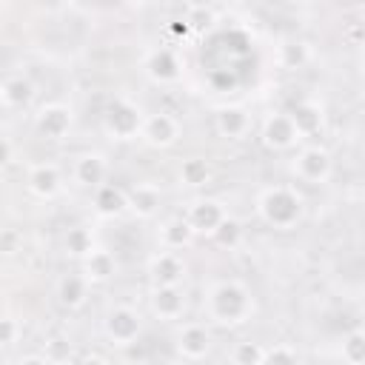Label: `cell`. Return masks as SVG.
<instances>
[{
  "label": "cell",
  "mask_w": 365,
  "mask_h": 365,
  "mask_svg": "<svg viewBox=\"0 0 365 365\" xmlns=\"http://www.w3.org/2000/svg\"><path fill=\"white\" fill-rule=\"evenodd\" d=\"M262 140L271 148H291L299 140V131H297L291 114H271L262 125Z\"/></svg>",
  "instance_id": "obj_6"
},
{
  "label": "cell",
  "mask_w": 365,
  "mask_h": 365,
  "mask_svg": "<svg viewBox=\"0 0 365 365\" xmlns=\"http://www.w3.org/2000/svg\"><path fill=\"white\" fill-rule=\"evenodd\" d=\"M151 311L160 319H177L185 311V294L180 285H157L151 294Z\"/></svg>",
  "instance_id": "obj_7"
},
{
  "label": "cell",
  "mask_w": 365,
  "mask_h": 365,
  "mask_svg": "<svg viewBox=\"0 0 365 365\" xmlns=\"http://www.w3.org/2000/svg\"><path fill=\"white\" fill-rule=\"evenodd\" d=\"M66 251L71 257H91L94 254V240H91V231L77 225V228H68L66 234Z\"/></svg>",
  "instance_id": "obj_24"
},
{
  "label": "cell",
  "mask_w": 365,
  "mask_h": 365,
  "mask_svg": "<svg viewBox=\"0 0 365 365\" xmlns=\"http://www.w3.org/2000/svg\"><path fill=\"white\" fill-rule=\"evenodd\" d=\"M3 328H6L3 342H6V345H14V339H17V322H14L11 317H6V319H3Z\"/></svg>",
  "instance_id": "obj_32"
},
{
  "label": "cell",
  "mask_w": 365,
  "mask_h": 365,
  "mask_svg": "<svg viewBox=\"0 0 365 365\" xmlns=\"http://www.w3.org/2000/svg\"><path fill=\"white\" fill-rule=\"evenodd\" d=\"M160 205V191L154 185H137L128 191V208L137 214V217H151Z\"/></svg>",
  "instance_id": "obj_22"
},
{
  "label": "cell",
  "mask_w": 365,
  "mask_h": 365,
  "mask_svg": "<svg viewBox=\"0 0 365 365\" xmlns=\"http://www.w3.org/2000/svg\"><path fill=\"white\" fill-rule=\"evenodd\" d=\"M57 297H60V302L68 305V308L83 305L86 297H88V279H86V274H66V277L57 282Z\"/></svg>",
  "instance_id": "obj_18"
},
{
  "label": "cell",
  "mask_w": 365,
  "mask_h": 365,
  "mask_svg": "<svg viewBox=\"0 0 365 365\" xmlns=\"http://www.w3.org/2000/svg\"><path fill=\"white\" fill-rule=\"evenodd\" d=\"M214 125H217V131H220L222 137H231V140H237V137H242V134L248 131L251 120H248V114H245L242 108H237V106H228V108H220V111H217V117H214Z\"/></svg>",
  "instance_id": "obj_15"
},
{
  "label": "cell",
  "mask_w": 365,
  "mask_h": 365,
  "mask_svg": "<svg viewBox=\"0 0 365 365\" xmlns=\"http://www.w3.org/2000/svg\"><path fill=\"white\" fill-rule=\"evenodd\" d=\"M191 237H194V228H191L188 220H182V217H174V220L163 222V228H160V242H163L165 251H180V248H185V245L191 242Z\"/></svg>",
  "instance_id": "obj_17"
},
{
  "label": "cell",
  "mask_w": 365,
  "mask_h": 365,
  "mask_svg": "<svg viewBox=\"0 0 365 365\" xmlns=\"http://www.w3.org/2000/svg\"><path fill=\"white\" fill-rule=\"evenodd\" d=\"M106 334L117 345H131L140 334V314L134 308H125V305L111 308L106 317Z\"/></svg>",
  "instance_id": "obj_5"
},
{
  "label": "cell",
  "mask_w": 365,
  "mask_h": 365,
  "mask_svg": "<svg viewBox=\"0 0 365 365\" xmlns=\"http://www.w3.org/2000/svg\"><path fill=\"white\" fill-rule=\"evenodd\" d=\"M208 177H211V171H208L205 160H200V157L185 160L182 168H180V180H182L185 185H194V188H197V185H205Z\"/></svg>",
  "instance_id": "obj_25"
},
{
  "label": "cell",
  "mask_w": 365,
  "mask_h": 365,
  "mask_svg": "<svg viewBox=\"0 0 365 365\" xmlns=\"http://www.w3.org/2000/svg\"><path fill=\"white\" fill-rule=\"evenodd\" d=\"M106 177V160L100 154H83L74 163V180L88 188H100Z\"/></svg>",
  "instance_id": "obj_14"
},
{
  "label": "cell",
  "mask_w": 365,
  "mask_h": 365,
  "mask_svg": "<svg viewBox=\"0 0 365 365\" xmlns=\"http://www.w3.org/2000/svg\"><path fill=\"white\" fill-rule=\"evenodd\" d=\"M71 128V111L66 106H46L37 114V131L48 140H60Z\"/></svg>",
  "instance_id": "obj_11"
},
{
  "label": "cell",
  "mask_w": 365,
  "mask_h": 365,
  "mask_svg": "<svg viewBox=\"0 0 365 365\" xmlns=\"http://www.w3.org/2000/svg\"><path fill=\"white\" fill-rule=\"evenodd\" d=\"M151 279L157 285H177L185 274V265L182 259L177 257V251H160L154 259H151Z\"/></svg>",
  "instance_id": "obj_12"
},
{
  "label": "cell",
  "mask_w": 365,
  "mask_h": 365,
  "mask_svg": "<svg viewBox=\"0 0 365 365\" xmlns=\"http://www.w3.org/2000/svg\"><path fill=\"white\" fill-rule=\"evenodd\" d=\"M265 365H297V354L285 345H277V348L265 351Z\"/></svg>",
  "instance_id": "obj_31"
},
{
  "label": "cell",
  "mask_w": 365,
  "mask_h": 365,
  "mask_svg": "<svg viewBox=\"0 0 365 365\" xmlns=\"http://www.w3.org/2000/svg\"><path fill=\"white\" fill-rule=\"evenodd\" d=\"M362 111H365V100H362Z\"/></svg>",
  "instance_id": "obj_36"
},
{
  "label": "cell",
  "mask_w": 365,
  "mask_h": 365,
  "mask_svg": "<svg viewBox=\"0 0 365 365\" xmlns=\"http://www.w3.org/2000/svg\"><path fill=\"white\" fill-rule=\"evenodd\" d=\"M225 217H228V214H225V208H222L220 202H214V200H197V202L188 208V217H185V220H188V225L194 228V234H197V231L214 234Z\"/></svg>",
  "instance_id": "obj_8"
},
{
  "label": "cell",
  "mask_w": 365,
  "mask_h": 365,
  "mask_svg": "<svg viewBox=\"0 0 365 365\" xmlns=\"http://www.w3.org/2000/svg\"><path fill=\"white\" fill-rule=\"evenodd\" d=\"M94 208H97L100 214H106V217L120 214V211L128 208V194L120 191V188H114V185H106V182H103L100 188H94Z\"/></svg>",
  "instance_id": "obj_20"
},
{
  "label": "cell",
  "mask_w": 365,
  "mask_h": 365,
  "mask_svg": "<svg viewBox=\"0 0 365 365\" xmlns=\"http://www.w3.org/2000/svg\"><path fill=\"white\" fill-rule=\"evenodd\" d=\"M71 354H74V348H71V342L66 336H51L46 342V351H43V356H46L48 365H68L71 362Z\"/></svg>",
  "instance_id": "obj_26"
},
{
  "label": "cell",
  "mask_w": 365,
  "mask_h": 365,
  "mask_svg": "<svg viewBox=\"0 0 365 365\" xmlns=\"http://www.w3.org/2000/svg\"><path fill=\"white\" fill-rule=\"evenodd\" d=\"M114 271H117L114 254H108V251H94L91 257H86L83 274H86L88 282H106V279L114 277Z\"/></svg>",
  "instance_id": "obj_21"
},
{
  "label": "cell",
  "mask_w": 365,
  "mask_h": 365,
  "mask_svg": "<svg viewBox=\"0 0 365 365\" xmlns=\"http://www.w3.org/2000/svg\"><path fill=\"white\" fill-rule=\"evenodd\" d=\"M29 188L37 197H54L60 191V171L51 163H40L29 171Z\"/></svg>",
  "instance_id": "obj_16"
},
{
  "label": "cell",
  "mask_w": 365,
  "mask_h": 365,
  "mask_svg": "<svg viewBox=\"0 0 365 365\" xmlns=\"http://www.w3.org/2000/svg\"><path fill=\"white\" fill-rule=\"evenodd\" d=\"M208 314L222 325H240L254 314V299L242 282L222 279L208 291Z\"/></svg>",
  "instance_id": "obj_1"
},
{
  "label": "cell",
  "mask_w": 365,
  "mask_h": 365,
  "mask_svg": "<svg viewBox=\"0 0 365 365\" xmlns=\"http://www.w3.org/2000/svg\"><path fill=\"white\" fill-rule=\"evenodd\" d=\"M259 214L268 225L291 228L302 217V197L288 185H274L259 194Z\"/></svg>",
  "instance_id": "obj_2"
},
{
  "label": "cell",
  "mask_w": 365,
  "mask_h": 365,
  "mask_svg": "<svg viewBox=\"0 0 365 365\" xmlns=\"http://www.w3.org/2000/svg\"><path fill=\"white\" fill-rule=\"evenodd\" d=\"M220 245H225V248H234L237 242H240V237H242V228H240V222L237 220H231V217H225L222 222H220V228L211 234Z\"/></svg>",
  "instance_id": "obj_29"
},
{
  "label": "cell",
  "mask_w": 365,
  "mask_h": 365,
  "mask_svg": "<svg viewBox=\"0 0 365 365\" xmlns=\"http://www.w3.org/2000/svg\"><path fill=\"white\" fill-rule=\"evenodd\" d=\"M143 114H140V108L134 106V103H128V100H114L111 106H108V111L103 114V125H106V131L111 134V137H117V140H128V137H134V134H140L143 131Z\"/></svg>",
  "instance_id": "obj_3"
},
{
  "label": "cell",
  "mask_w": 365,
  "mask_h": 365,
  "mask_svg": "<svg viewBox=\"0 0 365 365\" xmlns=\"http://www.w3.org/2000/svg\"><path fill=\"white\" fill-rule=\"evenodd\" d=\"M359 66H362V74H365V48H362V54H359Z\"/></svg>",
  "instance_id": "obj_34"
},
{
  "label": "cell",
  "mask_w": 365,
  "mask_h": 365,
  "mask_svg": "<svg viewBox=\"0 0 365 365\" xmlns=\"http://www.w3.org/2000/svg\"><path fill=\"white\" fill-rule=\"evenodd\" d=\"M140 134L145 137V143L163 148V145H171L180 137V123L171 114H151V117H145Z\"/></svg>",
  "instance_id": "obj_9"
},
{
  "label": "cell",
  "mask_w": 365,
  "mask_h": 365,
  "mask_svg": "<svg viewBox=\"0 0 365 365\" xmlns=\"http://www.w3.org/2000/svg\"><path fill=\"white\" fill-rule=\"evenodd\" d=\"M177 348H180V354L185 359H202L208 354V348H211V334L202 325L188 322V325H182V331L177 336Z\"/></svg>",
  "instance_id": "obj_10"
},
{
  "label": "cell",
  "mask_w": 365,
  "mask_h": 365,
  "mask_svg": "<svg viewBox=\"0 0 365 365\" xmlns=\"http://www.w3.org/2000/svg\"><path fill=\"white\" fill-rule=\"evenodd\" d=\"M145 71H148L154 80H160V83H171V80L180 77V63H177L174 51H168V48H154V51L148 54V60H145Z\"/></svg>",
  "instance_id": "obj_13"
},
{
  "label": "cell",
  "mask_w": 365,
  "mask_h": 365,
  "mask_svg": "<svg viewBox=\"0 0 365 365\" xmlns=\"http://www.w3.org/2000/svg\"><path fill=\"white\" fill-rule=\"evenodd\" d=\"M128 365H148V362H128Z\"/></svg>",
  "instance_id": "obj_35"
},
{
  "label": "cell",
  "mask_w": 365,
  "mask_h": 365,
  "mask_svg": "<svg viewBox=\"0 0 365 365\" xmlns=\"http://www.w3.org/2000/svg\"><path fill=\"white\" fill-rule=\"evenodd\" d=\"M342 359L348 365H362L365 362V331H354L342 342Z\"/></svg>",
  "instance_id": "obj_28"
},
{
  "label": "cell",
  "mask_w": 365,
  "mask_h": 365,
  "mask_svg": "<svg viewBox=\"0 0 365 365\" xmlns=\"http://www.w3.org/2000/svg\"><path fill=\"white\" fill-rule=\"evenodd\" d=\"M294 174L305 182H325L331 177V157L319 145H308L294 160Z\"/></svg>",
  "instance_id": "obj_4"
},
{
  "label": "cell",
  "mask_w": 365,
  "mask_h": 365,
  "mask_svg": "<svg viewBox=\"0 0 365 365\" xmlns=\"http://www.w3.org/2000/svg\"><path fill=\"white\" fill-rule=\"evenodd\" d=\"M291 120H294V125H297L299 134H314V131H319V125H322V111H319L314 103H299V106L291 111Z\"/></svg>",
  "instance_id": "obj_23"
},
{
  "label": "cell",
  "mask_w": 365,
  "mask_h": 365,
  "mask_svg": "<svg viewBox=\"0 0 365 365\" xmlns=\"http://www.w3.org/2000/svg\"><path fill=\"white\" fill-rule=\"evenodd\" d=\"M0 97H3V106L6 108H20V106H29V100L34 97V88H31V83L26 77L14 74V77H6L3 80Z\"/></svg>",
  "instance_id": "obj_19"
},
{
  "label": "cell",
  "mask_w": 365,
  "mask_h": 365,
  "mask_svg": "<svg viewBox=\"0 0 365 365\" xmlns=\"http://www.w3.org/2000/svg\"><path fill=\"white\" fill-rule=\"evenodd\" d=\"M20 365H48V362H46V356H26V359H20Z\"/></svg>",
  "instance_id": "obj_33"
},
{
  "label": "cell",
  "mask_w": 365,
  "mask_h": 365,
  "mask_svg": "<svg viewBox=\"0 0 365 365\" xmlns=\"http://www.w3.org/2000/svg\"><path fill=\"white\" fill-rule=\"evenodd\" d=\"M231 359H234V365H265V348L248 339V342H240L234 348Z\"/></svg>",
  "instance_id": "obj_27"
},
{
  "label": "cell",
  "mask_w": 365,
  "mask_h": 365,
  "mask_svg": "<svg viewBox=\"0 0 365 365\" xmlns=\"http://www.w3.org/2000/svg\"><path fill=\"white\" fill-rule=\"evenodd\" d=\"M305 60H308V46L305 43H288V46H282V63L288 68H297Z\"/></svg>",
  "instance_id": "obj_30"
}]
</instances>
